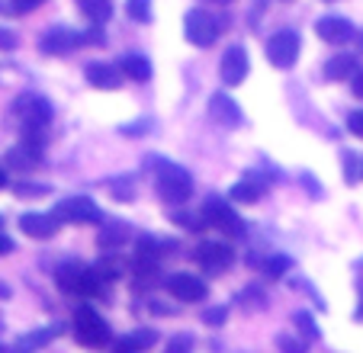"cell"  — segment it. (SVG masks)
Listing matches in <instances>:
<instances>
[{
	"label": "cell",
	"instance_id": "6da1fadb",
	"mask_svg": "<svg viewBox=\"0 0 363 353\" xmlns=\"http://www.w3.org/2000/svg\"><path fill=\"white\" fill-rule=\"evenodd\" d=\"M13 116L23 125V138H33V142H45V129L52 123V103L39 94H23L13 103Z\"/></svg>",
	"mask_w": 363,
	"mask_h": 353
},
{
	"label": "cell",
	"instance_id": "7a4b0ae2",
	"mask_svg": "<svg viewBox=\"0 0 363 353\" xmlns=\"http://www.w3.org/2000/svg\"><path fill=\"white\" fill-rule=\"evenodd\" d=\"M155 170H158V174H155V190H158V196L164 199V203L184 206L186 199L193 196V176L186 174L184 167L155 157Z\"/></svg>",
	"mask_w": 363,
	"mask_h": 353
},
{
	"label": "cell",
	"instance_id": "3957f363",
	"mask_svg": "<svg viewBox=\"0 0 363 353\" xmlns=\"http://www.w3.org/2000/svg\"><path fill=\"white\" fill-rule=\"evenodd\" d=\"M100 270H90V267L77 264V260H68L55 270V283L62 292L68 296H96L100 292Z\"/></svg>",
	"mask_w": 363,
	"mask_h": 353
},
{
	"label": "cell",
	"instance_id": "277c9868",
	"mask_svg": "<svg viewBox=\"0 0 363 353\" xmlns=\"http://www.w3.org/2000/svg\"><path fill=\"white\" fill-rule=\"evenodd\" d=\"M219 33H222L219 16L206 13V10H199V7L186 10V16H184V35H186V42H190V45L209 48L216 39H219Z\"/></svg>",
	"mask_w": 363,
	"mask_h": 353
},
{
	"label": "cell",
	"instance_id": "5b68a950",
	"mask_svg": "<svg viewBox=\"0 0 363 353\" xmlns=\"http://www.w3.org/2000/svg\"><path fill=\"white\" fill-rule=\"evenodd\" d=\"M74 337H77V344H84V347H103V344H110V325H106L94 308H77Z\"/></svg>",
	"mask_w": 363,
	"mask_h": 353
},
{
	"label": "cell",
	"instance_id": "8992f818",
	"mask_svg": "<svg viewBox=\"0 0 363 353\" xmlns=\"http://www.w3.org/2000/svg\"><path fill=\"white\" fill-rule=\"evenodd\" d=\"M299 33H293V29H280V33H274L267 39V62L274 65V68L286 71L296 65V58H299Z\"/></svg>",
	"mask_w": 363,
	"mask_h": 353
},
{
	"label": "cell",
	"instance_id": "52a82bcc",
	"mask_svg": "<svg viewBox=\"0 0 363 353\" xmlns=\"http://www.w3.org/2000/svg\"><path fill=\"white\" fill-rule=\"evenodd\" d=\"M203 215H206V225H216V228H222L225 235H232V238H241V235H245V222H241V215L232 209V203H225V199H219V196L206 199Z\"/></svg>",
	"mask_w": 363,
	"mask_h": 353
},
{
	"label": "cell",
	"instance_id": "ba28073f",
	"mask_svg": "<svg viewBox=\"0 0 363 353\" xmlns=\"http://www.w3.org/2000/svg\"><path fill=\"white\" fill-rule=\"evenodd\" d=\"M55 218L58 222H71V225H94V222H103V212L96 209L94 199L87 196H68L55 206Z\"/></svg>",
	"mask_w": 363,
	"mask_h": 353
},
{
	"label": "cell",
	"instance_id": "9c48e42d",
	"mask_svg": "<svg viewBox=\"0 0 363 353\" xmlns=\"http://www.w3.org/2000/svg\"><path fill=\"white\" fill-rule=\"evenodd\" d=\"M247 71H251V62H247L245 45H228L225 55H222V62H219V77L228 84V87H238V84L247 77Z\"/></svg>",
	"mask_w": 363,
	"mask_h": 353
},
{
	"label": "cell",
	"instance_id": "30bf717a",
	"mask_svg": "<svg viewBox=\"0 0 363 353\" xmlns=\"http://www.w3.org/2000/svg\"><path fill=\"white\" fill-rule=\"evenodd\" d=\"M232 260H235L232 247L222 245V241H203V245L196 247V264L203 267L206 273H222V270H228V267H232Z\"/></svg>",
	"mask_w": 363,
	"mask_h": 353
},
{
	"label": "cell",
	"instance_id": "8fae6325",
	"mask_svg": "<svg viewBox=\"0 0 363 353\" xmlns=\"http://www.w3.org/2000/svg\"><path fill=\"white\" fill-rule=\"evenodd\" d=\"M315 33H318V39L328 42V45H347V42L357 39V29L347 16H322V20L315 23Z\"/></svg>",
	"mask_w": 363,
	"mask_h": 353
},
{
	"label": "cell",
	"instance_id": "7c38bea8",
	"mask_svg": "<svg viewBox=\"0 0 363 353\" xmlns=\"http://www.w3.org/2000/svg\"><path fill=\"white\" fill-rule=\"evenodd\" d=\"M167 292H171L177 302H203L206 299V283L193 273H171L164 279Z\"/></svg>",
	"mask_w": 363,
	"mask_h": 353
},
{
	"label": "cell",
	"instance_id": "4fadbf2b",
	"mask_svg": "<svg viewBox=\"0 0 363 353\" xmlns=\"http://www.w3.org/2000/svg\"><path fill=\"white\" fill-rule=\"evenodd\" d=\"M209 116H213V123L225 125V129H238V125L245 123L241 106L228 94H213L209 96Z\"/></svg>",
	"mask_w": 363,
	"mask_h": 353
},
{
	"label": "cell",
	"instance_id": "5bb4252c",
	"mask_svg": "<svg viewBox=\"0 0 363 353\" xmlns=\"http://www.w3.org/2000/svg\"><path fill=\"white\" fill-rule=\"evenodd\" d=\"M81 45H84L81 33H74V29H65V26L48 29V33L39 39V48L45 55H68L71 48H81Z\"/></svg>",
	"mask_w": 363,
	"mask_h": 353
},
{
	"label": "cell",
	"instance_id": "9a60e30c",
	"mask_svg": "<svg viewBox=\"0 0 363 353\" xmlns=\"http://www.w3.org/2000/svg\"><path fill=\"white\" fill-rule=\"evenodd\" d=\"M20 228H23V235L42 241V238H52L58 231V218H55V212H26L20 218Z\"/></svg>",
	"mask_w": 363,
	"mask_h": 353
},
{
	"label": "cell",
	"instance_id": "2e32d148",
	"mask_svg": "<svg viewBox=\"0 0 363 353\" xmlns=\"http://www.w3.org/2000/svg\"><path fill=\"white\" fill-rule=\"evenodd\" d=\"M87 84L90 87H96V90H116L119 84H123V77H125V71L123 68H116V65H103V62H94V65H87Z\"/></svg>",
	"mask_w": 363,
	"mask_h": 353
},
{
	"label": "cell",
	"instance_id": "e0dca14e",
	"mask_svg": "<svg viewBox=\"0 0 363 353\" xmlns=\"http://www.w3.org/2000/svg\"><path fill=\"white\" fill-rule=\"evenodd\" d=\"M39 161H42V142H33V138H23L16 148L7 151V167L13 170H33Z\"/></svg>",
	"mask_w": 363,
	"mask_h": 353
},
{
	"label": "cell",
	"instance_id": "ac0fdd59",
	"mask_svg": "<svg viewBox=\"0 0 363 353\" xmlns=\"http://www.w3.org/2000/svg\"><path fill=\"white\" fill-rule=\"evenodd\" d=\"M158 344V331H148V327H142V331L135 334H125V337H119L116 344V353H138V350H148V347Z\"/></svg>",
	"mask_w": 363,
	"mask_h": 353
},
{
	"label": "cell",
	"instance_id": "d6986e66",
	"mask_svg": "<svg viewBox=\"0 0 363 353\" xmlns=\"http://www.w3.org/2000/svg\"><path fill=\"white\" fill-rule=\"evenodd\" d=\"M264 193H267V186L261 184V180H241V184H235L232 186V193H228V199L232 203H241V206H251V203H257V199H264Z\"/></svg>",
	"mask_w": 363,
	"mask_h": 353
},
{
	"label": "cell",
	"instance_id": "ffe728a7",
	"mask_svg": "<svg viewBox=\"0 0 363 353\" xmlns=\"http://www.w3.org/2000/svg\"><path fill=\"white\" fill-rule=\"evenodd\" d=\"M77 10L84 13V20L103 26L113 16V0H77Z\"/></svg>",
	"mask_w": 363,
	"mask_h": 353
},
{
	"label": "cell",
	"instance_id": "44dd1931",
	"mask_svg": "<svg viewBox=\"0 0 363 353\" xmlns=\"http://www.w3.org/2000/svg\"><path fill=\"white\" fill-rule=\"evenodd\" d=\"M357 74V58L354 55H335L328 65H325V77L328 81H347Z\"/></svg>",
	"mask_w": 363,
	"mask_h": 353
},
{
	"label": "cell",
	"instance_id": "7402d4cb",
	"mask_svg": "<svg viewBox=\"0 0 363 353\" xmlns=\"http://www.w3.org/2000/svg\"><path fill=\"white\" fill-rule=\"evenodd\" d=\"M125 238H129V228L123 222H113L100 231V247L103 251H119L125 245Z\"/></svg>",
	"mask_w": 363,
	"mask_h": 353
},
{
	"label": "cell",
	"instance_id": "603a6c76",
	"mask_svg": "<svg viewBox=\"0 0 363 353\" xmlns=\"http://www.w3.org/2000/svg\"><path fill=\"white\" fill-rule=\"evenodd\" d=\"M119 68H123L132 81H148L151 77V62L145 58V55H125Z\"/></svg>",
	"mask_w": 363,
	"mask_h": 353
},
{
	"label": "cell",
	"instance_id": "cb8c5ba5",
	"mask_svg": "<svg viewBox=\"0 0 363 353\" xmlns=\"http://www.w3.org/2000/svg\"><path fill=\"white\" fill-rule=\"evenodd\" d=\"M257 267H261V273H264V276H270V279H280L283 273H289V267H293V260H289L286 254H270V257H264Z\"/></svg>",
	"mask_w": 363,
	"mask_h": 353
},
{
	"label": "cell",
	"instance_id": "d4e9b609",
	"mask_svg": "<svg viewBox=\"0 0 363 353\" xmlns=\"http://www.w3.org/2000/svg\"><path fill=\"white\" fill-rule=\"evenodd\" d=\"M58 337V327H42V331H33V334H23L20 340H16V347H23V350H35V347H45L48 340Z\"/></svg>",
	"mask_w": 363,
	"mask_h": 353
},
{
	"label": "cell",
	"instance_id": "484cf974",
	"mask_svg": "<svg viewBox=\"0 0 363 353\" xmlns=\"http://www.w3.org/2000/svg\"><path fill=\"white\" fill-rule=\"evenodd\" d=\"M293 325H296V331H299L306 340H318V337H322V331H318L315 318H312L308 312H296V315H293Z\"/></svg>",
	"mask_w": 363,
	"mask_h": 353
},
{
	"label": "cell",
	"instance_id": "4316f807",
	"mask_svg": "<svg viewBox=\"0 0 363 353\" xmlns=\"http://www.w3.org/2000/svg\"><path fill=\"white\" fill-rule=\"evenodd\" d=\"M125 13L135 23H148L151 20V0H125Z\"/></svg>",
	"mask_w": 363,
	"mask_h": 353
},
{
	"label": "cell",
	"instance_id": "83f0119b",
	"mask_svg": "<svg viewBox=\"0 0 363 353\" xmlns=\"http://www.w3.org/2000/svg\"><path fill=\"white\" fill-rule=\"evenodd\" d=\"M158 241L151 238V235H142L135 245V257H145V260H158Z\"/></svg>",
	"mask_w": 363,
	"mask_h": 353
},
{
	"label": "cell",
	"instance_id": "f1b7e54d",
	"mask_svg": "<svg viewBox=\"0 0 363 353\" xmlns=\"http://www.w3.org/2000/svg\"><path fill=\"white\" fill-rule=\"evenodd\" d=\"M45 0H7V13H13V16H23V13H33V10H39Z\"/></svg>",
	"mask_w": 363,
	"mask_h": 353
},
{
	"label": "cell",
	"instance_id": "f546056e",
	"mask_svg": "<svg viewBox=\"0 0 363 353\" xmlns=\"http://www.w3.org/2000/svg\"><path fill=\"white\" fill-rule=\"evenodd\" d=\"M113 196H116L119 203H132V196H135L132 180H116V184H113Z\"/></svg>",
	"mask_w": 363,
	"mask_h": 353
},
{
	"label": "cell",
	"instance_id": "4dcf8cb0",
	"mask_svg": "<svg viewBox=\"0 0 363 353\" xmlns=\"http://www.w3.org/2000/svg\"><path fill=\"white\" fill-rule=\"evenodd\" d=\"M13 193L16 196H45L48 186H42V184H16Z\"/></svg>",
	"mask_w": 363,
	"mask_h": 353
},
{
	"label": "cell",
	"instance_id": "1f68e13d",
	"mask_svg": "<svg viewBox=\"0 0 363 353\" xmlns=\"http://www.w3.org/2000/svg\"><path fill=\"white\" fill-rule=\"evenodd\" d=\"M347 129H350V135L363 138V109H354V113L347 116Z\"/></svg>",
	"mask_w": 363,
	"mask_h": 353
},
{
	"label": "cell",
	"instance_id": "d6a6232c",
	"mask_svg": "<svg viewBox=\"0 0 363 353\" xmlns=\"http://www.w3.org/2000/svg\"><path fill=\"white\" fill-rule=\"evenodd\" d=\"M81 39H84V45H103V42H106V33L94 23V29H90V33H81Z\"/></svg>",
	"mask_w": 363,
	"mask_h": 353
},
{
	"label": "cell",
	"instance_id": "836d02e7",
	"mask_svg": "<svg viewBox=\"0 0 363 353\" xmlns=\"http://www.w3.org/2000/svg\"><path fill=\"white\" fill-rule=\"evenodd\" d=\"M225 308H206V315H203V321H206V325H216V327H219L222 325V321H225Z\"/></svg>",
	"mask_w": 363,
	"mask_h": 353
},
{
	"label": "cell",
	"instance_id": "e575fe53",
	"mask_svg": "<svg viewBox=\"0 0 363 353\" xmlns=\"http://www.w3.org/2000/svg\"><path fill=\"white\" fill-rule=\"evenodd\" d=\"M344 164H347V184H357V161H354V155H344Z\"/></svg>",
	"mask_w": 363,
	"mask_h": 353
},
{
	"label": "cell",
	"instance_id": "d590c367",
	"mask_svg": "<svg viewBox=\"0 0 363 353\" xmlns=\"http://www.w3.org/2000/svg\"><path fill=\"white\" fill-rule=\"evenodd\" d=\"M354 94L363 100V68H357V74H354Z\"/></svg>",
	"mask_w": 363,
	"mask_h": 353
},
{
	"label": "cell",
	"instance_id": "8d00e7d4",
	"mask_svg": "<svg viewBox=\"0 0 363 353\" xmlns=\"http://www.w3.org/2000/svg\"><path fill=\"white\" fill-rule=\"evenodd\" d=\"M277 347H286V350H302V344H296L293 337H277Z\"/></svg>",
	"mask_w": 363,
	"mask_h": 353
},
{
	"label": "cell",
	"instance_id": "74e56055",
	"mask_svg": "<svg viewBox=\"0 0 363 353\" xmlns=\"http://www.w3.org/2000/svg\"><path fill=\"white\" fill-rule=\"evenodd\" d=\"M10 251H13V241H10L7 235L0 231V257H4V254H10Z\"/></svg>",
	"mask_w": 363,
	"mask_h": 353
},
{
	"label": "cell",
	"instance_id": "f35d334b",
	"mask_svg": "<svg viewBox=\"0 0 363 353\" xmlns=\"http://www.w3.org/2000/svg\"><path fill=\"white\" fill-rule=\"evenodd\" d=\"M190 344H193L190 337H174V340H171V350H186Z\"/></svg>",
	"mask_w": 363,
	"mask_h": 353
},
{
	"label": "cell",
	"instance_id": "ab89813d",
	"mask_svg": "<svg viewBox=\"0 0 363 353\" xmlns=\"http://www.w3.org/2000/svg\"><path fill=\"white\" fill-rule=\"evenodd\" d=\"M13 42H16V39L7 33V29H0V45H4V48H13Z\"/></svg>",
	"mask_w": 363,
	"mask_h": 353
},
{
	"label": "cell",
	"instance_id": "60d3db41",
	"mask_svg": "<svg viewBox=\"0 0 363 353\" xmlns=\"http://www.w3.org/2000/svg\"><path fill=\"white\" fill-rule=\"evenodd\" d=\"M0 299H10V286L7 283H0Z\"/></svg>",
	"mask_w": 363,
	"mask_h": 353
},
{
	"label": "cell",
	"instance_id": "b9f144b4",
	"mask_svg": "<svg viewBox=\"0 0 363 353\" xmlns=\"http://www.w3.org/2000/svg\"><path fill=\"white\" fill-rule=\"evenodd\" d=\"M0 186H7V174H4V167H0Z\"/></svg>",
	"mask_w": 363,
	"mask_h": 353
},
{
	"label": "cell",
	"instance_id": "7bdbcfd3",
	"mask_svg": "<svg viewBox=\"0 0 363 353\" xmlns=\"http://www.w3.org/2000/svg\"><path fill=\"white\" fill-rule=\"evenodd\" d=\"M357 45H360V52H363V29L357 33Z\"/></svg>",
	"mask_w": 363,
	"mask_h": 353
},
{
	"label": "cell",
	"instance_id": "ee69618b",
	"mask_svg": "<svg viewBox=\"0 0 363 353\" xmlns=\"http://www.w3.org/2000/svg\"><path fill=\"white\" fill-rule=\"evenodd\" d=\"M209 4H232V0H209Z\"/></svg>",
	"mask_w": 363,
	"mask_h": 353
},
{
	"label": "cell",
	"instance_id": "f6af8a7d",
	"mask_svg": "<svg viewBox=\"0 0 363 353\" xmlns=\"http://www.w3.org/2000/svg\"><path fill=\"white\" fill-rule=\"evenodd\" d=\"M0 225H4V218H0Z\"/></svg>",
	"mask_w": 363,
	"mask_h": 353
},
{
	"label": "cell",
	"instance_id": "bcb514c9",
	"mask_svg": "<svg viewBox=\"0 0 363 353\" xmlns=\"http://www.w3.org/2000/svg\"><path fill=\"white\" fill-rule=\"evenodd\" d=\"M360 315H363V312H360Z\"/></svg>",
	"mask_w": 363,
	"mask_h": 353
}]
</instances>
